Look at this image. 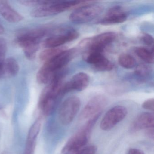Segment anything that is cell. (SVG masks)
Listing matches in <instances>:
<instances>
[{
	"mask_svg": "<svg viewBox=\"0 0 154 154\" xmlns=\"http://www.w3.org/2000/svg\"><path fill=\"white\" fill-rule=\"evenodd\" d=\"M76 53L75 48L66 49L46 62L38 72L36 75L38 82L41 84L50 82L55 74L73 59Z\"/></svg>",
	"mask_w": 154,
	"mask_h": 154,
	"instance_id": "obj_1",
	"label": "cell"
},
{
	"mask_svg": "<svg viewBox=\"0 0 154 154\" xmlns=\"http://www.w3.org/2000/svg\"><path fill=\"white\" fill-rule=\"evenodd\" d=\"M101 113V112L90 118L86 123L68 140L63 147L61 154H74L85 147L88 143L93 128Z\"/></svg>",
	"mask_w": 154,
	"mask_h": 154,
	"instance_id": "obj_2",
	"label": "cell"
},
{
	"mask_svg": "<svg viewBox=\"0 0 154 154\" xmlns=\"http://www.w3.org/2000/svg\"><path fill=\"white\" fill-rule=\"evenodd\" d=\"M86 1H52L51 4L35 9L31 16L35 18H42L57 15L75 7L85 5Z\"/></svg>",
	"mask_w": 154,
	"mask_h": 154,
	"instance_id": "obj_3",
	"label": "cell"
},
{
	"mask_svg": "<svg viewBox=\"0 0 154 154\" xmlns=\"http://www.w3.org/2000/svg\"><path fill=\"white\" fill-rule=\"evenodd\" d=\"M103 11V7L99 4H85L73 11L69 16V19L75 24H83L99 17Z\"/></svg>",
	"mask_w": 154,
	"mask_h": 154,
	"instance_id": "obj_4",
	"label": "cell"
},
{
	"mask_svg": "<svg viewBox=\"0 0 154 154\" xmlns=\"http://www.w3.org/2000/svg\"><path fill=\"white\" fill-rule=\"evenodd\" d=\"M116 34L114 32L102 33L95 36L83 39L79 44L81 48L86 51L103 52L106 46L111 44L116 39Z\"/></svg>",
	"mask_w": 154,
	"mask_h": 154,
	"instance_id": "obj_5",
	"label": "cell"
},
{
	"mask_svg": "<svg viewBox=\"0 0 154 154\" xmlns=\"http://www.w3.org/2000/svg\"><path fill=\"white\" fill-rule=\"evenodd\" d=\"M81 101L79 97L71 96L62 103L58 111V118L63 125H68L73 120L80 108Z\"/></svg>",
	"mask_w": 154,
	"mask_h": 154,
	"instance_id": "obj_6",
	"label": "cell"
},
{
	"mask_svg": "<svg viewBox=\"0 0 154 154\" xmlns=\"http://www.w3.org/2000/svg\"><path fill=\"white\" fill-rule=\"evenodd\" d=\"M128 114V110L124 106L117 105L106 112L101 121L100 127L103 130H110L124 119Z\"/></svg>",
	"mask_w": 154,
	"mask_h": 154,
	"instance_id": "obj_7",
	"label": "cell"
},
{
	"mask_svg": "<svg viewBox=\"0 0 154 154\" xmlns=\"http://www.w3.org/2000/svg\"><path fill=\"white\" fill-rule=\"evenodd\" d=\"M83 57L85 62L93 66L97 71L108 72L111 71L114 67L112 63L104 56L103 52L85 51Z\"/></svg>",
	"mask_w": 154,
	"mask_h": 154,
	"instance_id": "obj_8",
	"label": "cell"
},
{
	"mask_svg": "<svg viewBox=\"0 0 154 154\" xmlns=\"http://www.w3.org/2000/svg\"><path fill=\"white\" fill-rule=\"evenodd\" d=\"M107 104V100L103 95L99 94L92 97L85 105L79 116L81 120L91 118L102 112Z\"/></svg>",
	"mask_w": 154,
	"mask_h": 154,
	"instance_id": "obj_9",
	"label": "cell"
},
{
	"mask_svg": "<svg viewBox=\"0 0 154 154\" xmlns=\"http://www.w3.org/2000/svg\"><path fill=\"white\" fill-rule=\"evenodd\" d=\"M79 36V33L77 31L72 29H68L61 34L46 39L43 43V46L47 48L59 47L65 43L75 40Z\"/></svg>",
	"mask_w": 154,
	"mask_h": 154,
	"instance_id": "obj_10",
	"label": "cell"
},
{
	"mask_svg": "<svg viewBox=\"0 0 154 154\" xmlns=\"http://www.w3.org/2000/svg\"><path fill=\"white\" fill-rule=\"evenodd\" d=\"M90 83V77L87 74L79 72L75 75L69 82L64 84L63 91L65 94L71 91H81L87 88Z\"/></svg>",
	"mask_w": 154,
	"mask_h": 154,
	"instance_id": "obj_11",
	"label": "cell"
},
{
	"mask_svg": "<svg viewBox=\"0 0 154 154\" xmlns=\"http://www.w3.org/2000/svg\"><path fill=\"white\" fill-rule=\"evenodd\" d=\"M128 15L122 7L115 6L111 8L105 17L100 21L102 25H111L123 23L127 20Z\"/></svg>",
	"mask_w": 154,
	"mask_h": 154,
	"instance_id": "obj_12",
	"label": "cell"
},
{
	"mask_svg": "<svg viewBox=\"0 0 154 154\" xmlns=\"http://www.w3.org/2000/svg\"><path fill=\"white\" fill-rule=\"evenodd\" d=\"M154 115L153 112H144L139 114L131 126L130 130L135 132L143 129L154 127Z\"/></svg>",
	"mask_w": 154,
	"mask_h": 154,
	"instance_id": "obj_13",
	"label": "cell"
},
{
	"mask_svg": "<svg viewBox=\"0 0 154 154\" xmlns=\"http://www.w3.org/2000/svg\"><path fill=\"white\" fill-rule=\"evenodd\" d=\"M0 15L11 23H17L24 19V17L12 8L7 1H0Z\"/></svg>",
	"mask_w": 154,
	"mask_h": 154,
	"instance_id": "obj_14",
	"label": "cell"
},
{
	"mask_svg": "<svg viewBox=\"0 0 154 154\" xmlns=\"http://www.w3.org/2000/svg\"><path fill=\"white\" fill-rule=\"evenodd\" d=\"M41 127V121L38 119L34 122L30 128L27 139L25 154H33L36 140L39 134Z\"/></svg>",
	"mask_w": 154,
	"mask_h": 154,
	"instance_id": "obj_15",
	"label": "cell"
},
{
	"mask_svg": "<svg viewBox=\"0 0 154 154\" xmlns=\"http://www.w3.org/2000/svg\"><path fill=\"white\" fill-rule=\"evenodd\" d=\"M4 78H10L16 76L19 70L17 62L13 58H9L3 63Z\"/></svg>",
	"mask_w": 154,
	"mask_h": 154,
	"instance_id": "obj_16",
	"label": "cell"
},
{
	"mask_svg": "<svg viewBox=\"0 0 154 154\" xmlns=\"http://www.w3.org/2000/svg\"><path fill=\"white\" fill-rule=\"evenodd\" d=\"M66 49L65 47L48 48L42 51L39 54V59L41 61L46 62L53 58L58 54Z\"/></svg>",
	"mask_w": 154,
	"mask_h": 154,
	"instance_id": "obj_17",
	"label": "cell"
},
{
	"mask_svg": "<svg viewBox=\"0 0 154 154\" xmlns=\"http://www.w3.org/2000/svg\"><path fill=\"white\" fill-rule=\"evenodd\" d=\"M135 53L143 61L148 64L154 63V54L153 49L149 50L146 48L137 47L135 49Z\"/></svg>",
	"mask_w": 154,
	"mask_h": 154,
	"instance_id": "obj_18",
	"label": "cell"
},
{
	"mask_svg": "<svg viewBox=\"0 0 154 154\" xmlns=\"http://www.w3.org/2000/svg\"><path fill=\"white\" fill-rule=\"evenodd\" d=\"M119 63L121 66L126 69H131L136 66V59L130 54H122L119 57Z\"/></svg>",
	"mask_w": 154,
	"mask_h": 154,
	"instance_id": "obj_19",
	"label": "cell"
},
{
	"mask_svg": "<svg viewBox=\"0 0 154 154\" xmlns=\"http://www.w3.org/2000/svg\"><path fill=\"white\" fill-rule=\"evenodd\" d=\"M152 70L149 66L145 64L138 66L135 71L137 77L141 81H145L149 78L151 75Z\"/></svg>",
	"mask_w": 154,
	"mask_h": 154,
	"instance_id": "obj_20",
	"label": "cell"
},
{
	"mask_svg": "<svg viewBox=\"0 0 154 154\" xmlns=\"http://www.w3.org/2000/svg\"><path fill=\"white\" fill-rule=\"evenodd\" d=\"M52 1H37V0H26L20 1L19 2L22 5L27 7H39L46 6L51 4Z\"/></svg>",
	"mask_w": 154,
	"mask_h": 154,
	"instance_id": "obj_21",
	"label": "cell"
},
{
	"mask_svg": "<svg viewBox=\"0 0 154 154\" xmlns=\"http://www.w3.org/2000/svg\"><path fill=\"white\" fill-rule=\"evenodd\" d=\"M39 48V44L29 46L23 48L24 54L27 58L29 60H33L35 59L37 52Z\"/></svg>",
	"mask_w": 154,
	"mask_h": 154,
	"instance_id": "obj_22",
	"label": "cell"
},
{
	"mask_svg": "<svg viewBox=\"0 0 154 154\" xmlns=\"http://www.w3.org/2000/svg\"><path fill=\"white\" fill-rule=\"evenodd\" d=\"M97 147L94 145L87 146L74 154H96Z\"/></svg>",
	"mask_w": 154,
	"mask_h": 154,
	"instance_id": "obj_23",
	"label": "cell"
},
{
	"mask_svg": "<svg viewBox=\"0 0 154 154\" xmlns=\"http://www.w3.org/2000/svg\"><path fill=\"white\" fill-rule=\"evenodd\" d=\"M142 107L145 109L154 111V100L153 98L148 99L145 101L142 104Z\"/></svg>",
	"mask_w": 154,
	"mask_h": 154,
	"instance_id": "obj_24",
	"label": "cell"
},
{
	"mask_svg": "<svg viewBox=\"0 0 154 154\" xmlns=\"http://www.w3.org/2000/svg\"><path fill=\"white\" fill-rule=\"evenodd\" d=\"M141 39L147 45H153L154 44V38L152 36L146 33H144L141 36Z\"/></svg>",
	"mask_w": 154,
	"mask_h": 154,
	"instance_id": "obj_25",
	"label": "cell"
},
{
	"mask_svg": "<svg viewBox=\"0 0 154 154\" xmlns=\"http://www.w3.org/2000/svg\"><path fill=\"white\" fill-rule=\"evenodd\" d=\"M145 134L146 136L151 139H154V127L148 128L146 129L145 131Z\"/></svg>",
	"mask_w": 154,
	"mask_h": 154,
	"instance_id": "obj_26",
	"label": "cell"
},
{
	"mask_svg": "<svg viewBox=\"0 0 154 154\" xmlns=\"http://www.w3.org/2000/svg\"><path fill=\"white\" fill-rule=\"evenodd\" d=\"M128 154H144V153L140 149L136 148H131L128 151Z\"/></svg>",
	"mask_w": 154,
	"mask_h": 154,
	"instance_id": "obj_27",
	"label": "cell"
},
{
	"mask_svg": "<svg viewBox=\"0 0 154 154\" xmlns=\"http://www.w3.org/2000/svg\"><path fill=\"white\" fill-rule=\"evenodd\" d=\"M4 33V28L3 26L0 23V35L3 34Z\"/></svg>",
	"mask_w": 154,
	"mask_h": 154,
	"instance_id": "obj_28",
	"label": "cell"
},
{
	"mask_svg": "<svg viewBox=\"0 0 154 154\" xmlns=\"http://www.w3.org/2000/svg\"></svg>",
	"mask_w": 154,
	"mask_h": 154,
	"instance_id": "obj_29",
	"label": "cell"
}]
</instances>
